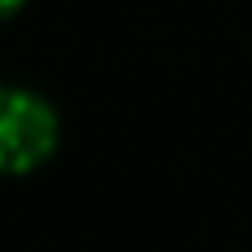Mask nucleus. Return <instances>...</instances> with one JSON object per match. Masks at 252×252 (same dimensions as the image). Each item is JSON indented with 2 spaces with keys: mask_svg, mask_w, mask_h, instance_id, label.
<instances>
[{
  "mask_svg": "<svg viewBox=\"0 0 252 252\" xmlns=\"http://www.w3.org/2000/svg\"><path fill=\"white\" fill-rule=\"evenodd\" d=\"M55 109L34 93L0 89V172H26L55 152Z\"/></svg>",
  "mask_w": 252,
  "mask_h": 252,
  "instance_id": "obj_1",
  "label": "nucleus"
},
{
  "mask_svg": "<svg viewBox=\"0 0 252 252\" xmlns=\"http://www.w3.org/2000/svg\"><path fill=\"white\" fill-rule=\"evenodd\" d=\"M21 9V0H0V17H9V13Z\"/></svg>",
  "mask_w": 252,
  "mask_h": 252,
  "instance_id": "obj_2",
  "label": "nucleus"
}]
</instances>
